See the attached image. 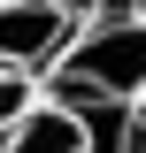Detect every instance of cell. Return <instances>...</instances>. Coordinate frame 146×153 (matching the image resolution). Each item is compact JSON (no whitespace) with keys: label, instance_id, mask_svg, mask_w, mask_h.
Wrapping results in <instances>:
<instances>
[{"label":"cell","instance_id":"277c9868","mask_svg":"<svg viewBox=\"0 0 146 153\" xmlns=\"http://www.w3.org/2000/svg\"><path fill=\"white\" fill-rule=\"evenodd\" d=\"M38 100H46V84H38L31 69H0V130H8V123H23Z\"/></svg>","mask_w":146,"mask_h":153},{"label":"cell","instance_id":"5b68a950","mask_svg":"<svg viewBox=\"0 0 146 153\" xmlns=\"http://www.w3.org/2000/svg\"><path fill=\"white\" fill-rule=\"evenodd\" d=\"M123 153H146V100H131V130H123Z\"/></svg>","mask_w":146,"mask_h":153},{"label":"cell","instance_id":"8992f818","mask_svg":"<svg viewBox=\"0 0 146 153\" xmlns=\"http://www.w3.org/2000/svg\"><path fill=\"white\" fill-rule=\"evenodd\" d=\"M69 8H77V16H85V8H92V0H69Z\"/></svg>","mask_w":146,"mask_h":153},{"label":"cell","instance_id":"7a4b0ae2","mask_svg":"<svg viewBox=\"0 0 146 153\" xmlns=\"http://www.w3.org/2000/svg\"><path fill=\"white\" fill-rule=\"evenodd\" d=\"M77 8L69 0H0V69H31L46 76L54 54L69 46Z\"/></svg>","mask_w":146,"mask_h":153},{"label":"cell","instance_id":"3957f363","mask_svg":"<svg viewBox=\"0 0 146 153\" xmlns=\"http://www.w3.org/2000/svg\"><path fill=\"white\" fill-rule=\"evenodd\" d=\"M0 153H85V123H77L62 100H38L23 123L0 130Z\"/></svg>","mask_w":146,"mask_h":153},{"label":"cell","instance_id":"6da1fadb","mask_svg":"<svg viewBox=\"0 0 146 153\" xmlns=\"http://www.w3.org/2000/svg\"><path fill=\"white\" fill-rule=\"evenodd\" d=\"M38 84L46 92H100L123 107L146 100V16H85Z\"/></svg>","mask_w":146,"mask_h":153}]
</instances>
